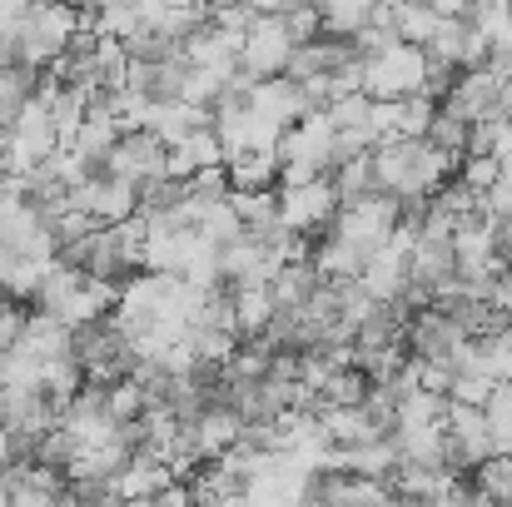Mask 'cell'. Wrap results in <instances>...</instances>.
Listing matches in <instances>:
<instances>
[{
	"mask_svg": "<svg viewBox=\"0 0 512 507\" xmlns=\"http://www.w3.org/2000/svg\"><path fill=\"white\" fill-rule=\"evenodd\" d=\"M368 160H373V184L383 194L403 199V204L438 194L453 179V169H458L453 155L433 150L428 140H383V145L368 150Z\"/></svg>",
	"mask_w": 512,
	"mask_h": 507,
	"instance_id": "6da1fadb",
	"label": "cell"
},
{
	"mask_svg": "<svg viewBox=\"0 0 512 507\" xmlns=\"http://www.w3.org/2000/svg\"><path fill=\"white\" fill-rule=\"evenodd\" d=\"M115 294H120L115 284H100V279L80 274L75 264H60V259H55V264L45 269V279H40L30 309L60 319L65 329H85V324H95V319H105V314L115 309Z\"/></svg>",
	"mask_w": 512,
	"mask_h": 507,
	"instance_id": "7a4b0ae2",
	"label": "cell"
},
{
	"mask_svg": "<svg viewBox=\"0 0 512 507\" xmlns=\"http://www.w3.org/2000/svg\"><path fill=\"white\" fill-rule=\"evenodd\" d=\"M80 30H85V25H80V5H70V0H35L30 15H25V25H20V35L10 40L15 65H25V70H50Z\"/></svg>",
	"mask_w": 512,
	"mask_h": 507,
	"instance_id": "3957f363",
	"label": "cell"
},
{
	"mask_svg": "<svg viewBox=\"0 0 512 507\" xmlns=\"http://www.w3.org/2000/svg\"><path fill=\"white\" fill-rule=\"evenodd\" d=\"M279 184H304V179H319L334 169V120L329 110H309L304 120H294L279 145Z\"/></svg>",
	"mask_w": 512,
	"mask_h": 507,
	"instance_id": "277c9868",
	"label": "cell"
},
{
	"mask_svg": "<svg viewBox=\"0 0 512 507\" xmlns=\"http://www.w3.org/2000/svg\"><path fill=\"white\" fill-rule=\"evenodd\" d=\"M70 358L80 363V373H85V383H95V388H105V383H120L140 358H135V343L125 338V329L105 314V319H95V324H85V329H75L70 338Z\"/></svg>",
	"mask_w": 512,
	"mask_h": 507,
	"instance_id": "5b68a950",
	"label": "cell"
},
{
	"mask_svg": "<svg viewBox=\"0 0 512 507\" xmlns=\"http://www.w3.org/2000/svg\"><path fill=\"white\" fill-rule=\"evenodd\" d=\"M279 229L284 234H299V239H324L334 229V214H339V194L329 184V174L319 179H304V184H279Z\"/></svg>",
	"mask_w": 512,
	"mask_h": 507,
	"instance_id": "8992f818",
	"label": "cell"
},
{
	"mask_svg": "<svg viewBox=\"0 0 512 507\" xmlns=\"http://www.w3.org/2000/svg\"><path fill=\"white\" fill-rule=\"evenodd\" d=\"M398 219H403V199L373 189V194H363V199H353V204H339L329 234H339L343 244L373 254V249H383V244L398 234Z\"/></svg>",
	"mask_w": 512,
	"mask_h": 507,
	"instance_id": "52a82bcc",
	"label": "cell"
},
{
	"mask_svg": "<svg viewBox=\"0 0 512 507\" xmlns=\"http://www.w3.org/2000/svg\"><path fill=\"white\" fill-rule=\"evenodd\" d=\"M428 55L418 45H388L383 55H363V95L368 100H408L423 95Z\"/></svg>",
	"mask_w": 512,
	"mask_h": 507,
	"instance_id": "ba28073f",
	"label": "cell"
},
{
	"mask_svg": "<svg viewBox=\"0 0 512 507\" xmlns=\"http://www.w3.org/2000/svg\"><path fill=\"white\" fill-rule=\"evenodd\" d=\"M100 169L125 179V184H135V189H150V184L170 179V145L160 135H150V130H120V140L110 145Z\"/></svg>",
	"mask_w": 512,
	"mask_h": 507,
	"instance_id": "9c48e42d",
	"label": "cell"
},
{
	"mask_svg": "<svg viewBox=\"0 0 512 507\" xmlns=\"http://www.w3.org/2000/svg\"><path fill=\"white\" fill-rule=\"evenodd\" d=\"M289 55H294V40H289V30H284V15H279V10H259L254 25H249L244 40H239V75H249V80H274V75H284Z\"/></svg>",
	"mask_w": 512,
	"mask_h": 507,
	"instance_id": "30bf717a",
	"label": "cell"
},
{
	"mask_svg": "<svg viewBox=\"0 0 512 507\" xmlns=\"http://www.w3.org/2000/svg\"><path fill=\"white\" fill-rule=\"evenodd\" d=\"M70 199H75V209H80L95 229H105V224H125V219L140 214V189L125 184V179H115V174H105V169L85 174V179L70 189Z\"/></svg>",
	"mask_w": 512,
	"mask_h": 507,
	"instance_id": "8fae6325",
	"label": "cell"
},
{
	"mask_svg": "<svg viewBox=\"0 0 512 507\" xmlns=\"http://www.w3.org/2000/svg\"><path fill=\"white\" fill-rule=\"evenodd\" d=\"M55 423H60V408L40 388H0V428L25 448V458H30L35 438L50 433Z\"/></svg>",
	"mask_w": 512,
	"mask_h": 507,
	"instance_id": "7c38bea8",
	"label": "cell"
},
{
	"mask_svg": "<svg viewBox=\"0 0 512 507\" xmlns=\"http://www.w3.org/2000/svg\"><path fill=\"white\" fill-rule=\"evenodd\" d=\"M498 85H503V75H493L488 65H478V70H458V80H453V90L438 100V110L453 115V120H463V125L498 120Z\"/></svg>",
	"mask_w": 512,
	"mask_h": 507,
	"instance_id": "4fadbf2b",
	"label": "cell"
},
{
	"mask_svg": "<svg viewBox=\"0 0 512 507\" xmlns=\"http://www.w3.org/2000/svg\"><path fill=\"white\" fill-rule=\"evenodd\" d=\"M249 110H254L264 125L289 130V125H294V120H304L314 105H309V95H304V85H299V80L274 75V80H254V85H249Z\"/></svg>",
	"mask_w": 512,
	"mask_h": 507,
	"instance_id": "5bb4252c",
	"label": "cell"
},
{
	"mask_svg": "<svg viewBox=\"0 0 512 507\" xmlns=\"http://www.w3.org/2000/svg\"><path fill=\"white\" fill-rule=\"evenodd\" d=\"M408 244H413V239L393 234L383 249H373V254L363 259L358 284H363V294H368V299L388 304V299H398V294H403V284H408Z\"/></svg>",
	"mask_w": 512,
	"mask_h": 507,
	"instance_id": "9a60e30c",
	"label": "cell"
},
{
	"mask_svg": "<svg viewBox=\"0 0 512 507\" xmlns=\"http://www.w3.org/2000/svg\"><path fill=\"white\" fill-rule=\"evenodd\" d=\"M463 343H468V334L448 314H438V309H418L413 324H408V334H403V348L413 358H438V363H453Z\"/></svg>",
	"mask_w": 512,
	"mask_h": 507,
	"instance_id": "2e32d148",
	"label": "cell"
},
{
	"mask_svg": "<svg viewBox=\"0 0 512 507\" xmlns=\"http://www.w3.org/2000/svg\"><path fill=\"white\" fill-rule=\"evenodd\" d=\"M458 274V254H453V239L448 234H433V229H418L413 244H408V284H423V289H438Z\"/></svg>",
	"mask_w": 512,
	"mask_h": 507,
	"instance_id": "e0dca14e",
	"label": "cell"
},
{
	"mask_svg": "<svg viewBox=\"0 0 512 507\" xmlns=\"http://www.w3.org/2000/svg\"><path fill=\"white\" fill-rule=\"evenodd\" d=\"M170 483H179V478H174L170 468H165L145 443H140V448H135V458L125 463V473H120L110 488H115V498H120V503H150V498H160Z\"/></svg>",
	"mask_w": 512,
	"mask_h": 507,
	"instance_id": "ac0fdd59",
	"label": "cell"
},
{
	"mask_svg": "<svg viewBox=\"0 0 512 507\" xmlns=\"http://www.w3.org/2000/svg\"><path fill=\"white\" fill-rule=\"evenodd\" d=\"M189 433H194V448H199V458L209 463V458H224V453L239 443V433H244V418H239L229 403H209V408H199V413L189 418Z\"/></svg>",
	"mask_w": 512,
	"mask_h": 507,
	"instance_id": "d6986e66",
	"label": "cell"
},
{
	"mask_svg": "<svg viewBox=\"0 0 512 507\" xmlns=\"http://www.w3.org/2000/svg\"><path fill=\"white\" fill-rule=\"evenodd\" d=\"M224 294H229V324H234L239 343H249L269 329V319H274L269 284H224Z\"/></svg>",
	"mask_w": 512,
	"mask_h": 507,
	"instance_id": "ffe728a7",
	"label": "cell"
},
{
	"mask_svg": "<svg viewBox=\"0 0 512 507\" xmlns=\"http://www.w3.org/2000/svg\"><path fill=\"white\" fill-rule=\"evenodd\" d=\"M329 468H343V473H358V478H383L398 468V448L393 438H363V443H339L329 448Z\"/></svg>",
	"mask_w": 512,
	"mask_h": 507,
	"instance_id": "44dd1931",
	"label": "cell"
},
{
	"mask_svg": "<svg viewBox=\"0 0 512 507\" xmlns=\"http://www.w3.org/2000/svg\"><path fill=\"white\" fill-rule=\"evenodd\" d=\"M70 338H75V329H65L60 319H50L40 309H25V329L10 348L30 353L35 363H50V358H70Z\"/></svg>",
	"mask_w": 512,
	"mask_h": 507,
	"instance_id": "7402d4cb",
	"label": "cell"
},
{
	"mask_svg": "<svg viewBox=\"0 0 512 507\" xmlns=\"http://www.w3.org/2000/svg\"><path fill=\"white\" fill-rule=\"evenodd\" d=\"M219 165H224V145H219L214 125H199L179 145H170V179H189L199 169H219Z\"/></svg>",
	"mask_w": 512,
	"mask_h": 507,
	"instance_id": "603a6c76",
	"label": "cell"
},
{
	"mask_svg": "<svg viewBox=\"0 0 512 507\" xmlns=\"http://www.w3.org/2000/svg\"><path fill=\"white\" fill-rule=\"evenodd\" d=\"M224 179L229 194H259L279 184V155L274 150H249V155H229L224 160Z\"/></svg>",
	"mask_w": 512,
	"mask_h": 507,
	"instance_id": "cb8c5ba5",
	"label": "cell"
},
{
	"mask_svg": "<svg viewBox=\"0 0 512 507\" xmlns=\"http://www.w3.org/2000/svg\"><path fill=\"white\" fill-rule=\"evenodd\" d=\"M314 5H319L324 35H339V40H353L378 10V0H314Z\"/></svg>",
	"mask_w": 512,
	"mask_h": 507,
	"instance_id": "d4e9b609",
	"label": "cell"
},
{
	"mask_svg": "<svg viewBox=\"0 0 512 507\" xmlns=\"http://www.w3.org/2000/svg\"><path fill=\"white\" fill-rule=\"evenodd\" d=\"M319 289V274L314 264H279V274L269 279V294H274V309H304V299Z\"/></svg>",
	"mask_w": 512,
	"mask_h": 507,
	"instance_id": "484cf974",
	"label": "cell"
},
{
	"mask_svg": "<svg viewBox=\"0 0 512 507\" xmlns=\"http://www.w3.org/2000/svg\"><path fill=\"white\" fill-rule=\"evenodd\" d=\"M468 483H473V493H478V503L488 507H508L512 503V458H483L473 473H468Z\"/></svg>",
	"mask_w": 512,
	"mask_h": 507,
	"instance_id": "4316f807",
	"label": "cell"
},
{
	"mask_svg": "<svg viewBox=\"0 0 512 507\" xmlns=\"http://www.w3.org/2000/svg\"><path fill=\"white\" fill-rule=\"evenodd\" d=\"M40 75L45 70H25V65H5L0 70V130L30 105V95L40 90Z\"/></svg>",
	"mask_w": 512,
	"mask_h": 507,
	"instance_id": "83f0119b",
	"label": "cell"
},
{
	"mask_svg": "<svg viewBox=\"0 0 512 507\" xmlns=\"http://www.w3.org/2000/svg\"><path fill=\"white\" fill-rule=\"evenodd\" d=\"M368 388H373V383H368L353 363H343V368H334V373L324 378V388H319L314 398H319V408H358V403L368 398ZM314 418H319V413H314Z\"/></svg>",
	"mask_w": 512,
	"mask_h": 507,
	"instance_id": "f1b7e54d",
	"label": "cell"
},
{
	"mask_svg": "<svg viewBox=\"0 0 512 507\" xmlns=\"http://www.w3.org/2000/svg\"><path fill=\"white\" fill-rule=\"evenodd\" d=\"M438 10L433 5H423V0H403V5H393V30H398V40L403 45H428L433 40V30H438Z\"/></svg>",
	"mask_w": 512,
	"mask_h": 507,
	"instance_id": "f546056e",
	"label": "cell"
},
{
	"mask_svg": "<svg viewBox=\"0 0 512 507\" xmlns=\"http://www.w3.org/2000/svg\"><path fill=\"white\" fill-rule=\"evenodd\" d=\"M329 184H334L339 204H353V199L373 194V189H378V184H373V160H368V155H353V160H339V165L329 169Z\"/></svg>",
	"mask_w": 512,
	"mask_h": 507,
	"instance_id": "4dcf8cb0",
	"label": "cell"
},
{
	"mask_svg": "<svg viewBox=\"0 0 512 507\" xmlns=\"http://www.w3.org/2000/svg\"><path fill=\"white\" fill-rule=\"evenodd\" d=\"M448 403L443 393H428V388H413L398 398V428H418V423H443L448 418Z\"/></svg>",
	"mask_w": 512,
	"mask_h": 507,
	"instance_id": "1f68e13d",
	"label": "cell"
},
{
	"mask_svg": "<svg viewBox=\"0 0 512 507\" xmlns=\"http://www.w3.org/2000/svg\"><path fill=\"white\" fill-rule=\"evenodd\" d=\"M358 413L368 418L373 438H393V433H398V393H393L388 383H373L368 398L358 403Z\"/></svg>",
	"mask_w": 512,
	"mask_h": 507,
	"instance_id": "d6a6232c",
	"label": "cell"
},
{
	"mask_svg": "<svg viewBox=\"0 0 512 507\" xmlns=\"http://www.w3.org/2000/svg\"><path fill=\"white\" fill-rule=\"evenodd\" d=\"M105 408L115 413V423H135V418L150 408V393H145V388L125 373L120 383H105Z\"/></svg>",
	"mask_w": 512,
	"mask_h": 507,
	"instance_id": "836d02e7",
	"label": "cell"
},
{
	"mask_svg": "<svg viewBox=\"0 0 512 507\" xmlns=\"http://www.w3.org/2000/svg\"><path fill=\"white\" fill-rule=\"evenodd\" d=\"M433 115H438V105H433L428 95H408V100H398V140H423L428 125H433Z\"/></svg>",
	"mask_w": 512,
	"mask_h": 507,
	"instance_id": "e575fe53",
	"label": "cell"
},
{
	"mask_svg": "<svg viewBox=\"0 0 512 507\" xmlns=\"http://www.w3.org/2000/svg\"><path fill=\"white\" fill-rule=\"evenodd\" d=\"M498 174H503V165H498L493 155H463L458 169H453V179H458L463 189H473V194H488V189L498 184Z\"/></svg>",
	"mask_w": 512,
	"mask_h": 507,
	"instance_id": "d590c367",
	"label": "cell"
},
{
	"mask_svg": "<svg viewBox=\"0 0 512 507\" xmlns=\"http://www.w3.org/2000/svg\"><path fill=\"white\" fill-rule=\"evenodd\" d=\"M433 150H443V155H453V160H463V150H468V125L463 120H453V115H433V125H428V135H423Z\"/></svg>",
	"mask_w": 512,
	"mask_h": 507,
	"instance_id": "8d00e7d4",
	"label": "cell"
},
{
	"mask_svg": "<svg viewBox=\"0 0 512 507\" xmlns=\"http://www.w3.org/2000/svg\"><path fill=\"white\" fill-rule=\"evenodd\" d=\"M478 299L493 309V314H503V319H512V264H498L483 284H478Z\"/></svg>",
	"mask_w": 512,
	"mask_h": 507,
	"instance_id": "74e56055",
	"label": "cell"
},
{
	"mask_svg": "<svg viewBox=\"0 0 512 507\" xmlns=\"http://www.w3.org/2000/svg\"><path fill=\"white\" fill-rule=\"evenodd\" d=\"M279 15H284V30H289V40H294V45H304V40L324 35V25H319V5H314V0L289 5V10H279Z\"/></svg>",
	"mask_w": 512,
	"mask_h": 507,
	"instance_id": "f35d334b",
	"label": "cell"
},
{
	"mask_svg": "<svg viewBox=\"0 0 512 507\" xmlns=\"http://www.w3.org/2000/svg\"><path fill=\"white\" fill-rule=\"evenodd\" d=\"M30 5H35V0H0V35H5V40H15V35H20V25H25Z\"/></svg>",
	"mask_w": 512,
	"mask_h": 507,
	"instance_id": "ab89813d",
	"label": "cell"
},
{
	"mask_svg": "<svg viewBox=\"0 0 512 507\" xmlns=\"http://www.w3.org/2000/svg\"><path fill=\"white\" fill-rule=\"evenodd\" d=\"M5 65H15V50H10V40L0 35V70H5Z\"/></svg>",
	"mask_w": 512,
	"mask_h": 507,
	"instance_id": "60d3db41",
	"label": "cell"
},
{
	"mask_svg": "<svg viewBox=\"0 0 512 507\" xmlns=\"http://www.w3.org/2000/svg\"><path fill=\"white\" fill-rule=\"evenodd\" d=\"M373 507H408V503H403L398 493H388V498H378V503H373Z\"/></svg>",
	"mask_w": 512,
	"mask_h": 507,
	"instance_id": "b9f144b4",
	"label": "cell"
},
{
	"mask_svg": "<svg viewBox=\"0 0 512 507\" xmlns=\"http://www.w3.org/2000/svg\"><path fill=\"white\" fill-rule=\"evenodd\" d=\"M304 507H329V503H304Z\"/></svg>",
	"mask_w": 512,
	"mask_h": 507,
	"instance_id": "7bdbcfd3",
	"label": "cell"
},
{
	"mask_svg": "<svg viewBox=\"0 0 512 507\" xmlns=\"http://www.w3.org/2000/svg\"><path fill=\"white\" fill-rule=\"evenodd\" d=\"M423 5H433V0H423Z\"/></svg>",
	"mask_w": 512,
	"mask_h": 507,
	"instance_id": "ee69618b",
	"label": "cell"
},
{
	"mask_svg": "<svg viewBox=\"0 0 512 507\" xmlns=\"http://www.w3.org/2000/svg\"><path fill=\"white\" fill-rule=\"evenodd\" d=\"M478 507H488V503H478Z\"/></svg>",
	"mask_w": 512,
	"mask_h": 507,
	"instance_id": "f6af8a7d",
	"label": "cell"
},
{
	"mask_svg": "<svg viewBox=\"0 0 512 507\" xmlns=\"http://www.w3.org/2000/svg\"><path fill=\"white\" fill-rule=\"evenodd\" d=\"M508 378H512V373H508Z\"/></svg>",
	"mask_w": 512,
	"mask_h": 507,
	"instance_id": "bcb514c9",
	"label": "cell"
}]
</instances>
